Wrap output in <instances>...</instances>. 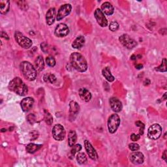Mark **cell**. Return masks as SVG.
I'll return each instance as SVG.
<instances>
[{
  "mask_svg": "<svg viewBox=\"0 0 167 167\" xmlns=\"http://www.w3.org/2000/svg\"><path fill=\"white\" fill-rule=\"evenodd\" d=\"M70 63L77 71L84 73L88 69V63L83 55L78 52H73L70 55Z\"/></svg>",
  "mask_w": 167,
  "mask_h": 167,
  "instance_id": "obj_1",
  "label": "cell"
},
{
  "mask_svg": "<svg viewBox=\"0 0 167 167\" xmlns=\"http://www.w3.org/2000/svg\"><path fill=\"white\" fill-rule=\"evenodd\" d=\"M9 89L21 96H25L28 92V86L19 77H16L11 80L9 84Z\"/></svg>",
  "mask_w": 167,
  "mask_h": 167,
  "instance_id": "obj_2",
  "label": "cell"
},
{
  "mask_svg": "<svg viewBox=\"0 0 167 167\" xmlns=\"http://www.w3.org/2000/svg\"><path fill=\"white\" fill-rule=\"evenodd\" d=\"M22 75L28 81H33L37 78V70L28 61H23L20 64Z\"/></svg>",
  "mask_w": 167,
  "mask_h": 167,
  "instance_id": "obj_3",
  "label": "cell"
},
{
  "mask_svg": "<svg viewBox=\"0 0 167 167\" xmlns=\"http://www.w3.org/2000/svg\"><path fill=\"white\" fill-rule=\"evenodd\" d=\"M15 38L17 43L24 49H28L32 46L33 42L30 39L24 36L21 32L16 31L15 33Z\"/></svg>",
  "mask_w": 167,
  "mask_h": 167,
  "instance_id": "obj_4",
  "label": "cell"
},
{
  "mask_svg": "<svg viewBox=\"0 0 167 167\" xmlns=\"http://www.w3.org/2000/svg\"><path fill=\"white\" fill-rule=\"evenodd\" d=\"M120 116L116 114H114L111 115L108 120V129L110 133H114L116 132L117 128L119 127L120 125Z\"/></svg>",
  "mask_w": 167,
  "mask_h": 167,
  "instance_id": "obj_5",
  "label": "cell"
},
{
  "mask_svg": "<svg viewBox=\"0 0 167 167\" xmlns=\"http://www.w3.org/2000/svg\"><path fill=\"white\" fill-rule=\"evenodd\" d=\"M162 134V127L159 124L155 123L148 129L147 136L152 140H157L160 138Z\"/></svg>",
  "mask_w": 167,
  "mask_h": 167,
  "instance_id": "obj_6",
  "label": "cell"
},
{
  "mask_svg": "<svg viewBox=\"0 0 167 167\" xmlns=\"http://www.w3.org/2000/svg\"><path fill=\"white\" fill-rule=\"evenodd\" d=\"M52 133L54 138L58 141L64 140L66 134L64 127L60 124H56L54 126Z\"/></svg>",
  "mask_w": 167,
  "mask_h": 167,
  "instance_id": "obj_7",
  "label": "cell"
},
{
  "mask_svg": "<svg viewBox=\"0 0 167 167\" xmlns=\"http://www.w3.org/2000/svg\"><path fill=\"white\" fill-rule=\"evenodd\" d=\"M119 41L127 49H132L137 45V42L127 34H123L119 37Z\"/></svg>",
  "mask_w": 167,
  "mask_h": 167,
  "instance_id": "obj_8",
  "label": "cell"
},
{
  "mask_svg": "<svg viewBox=\"0 0 167 167\" xmlns=\"http://www.w3.org/2000/svg\"><path fill=\"white\" fill-rule=\"evenodd\" d=\"M72 10V6L70 4H64L59 7L58 14L56 16V19L58 21L62 20L63 18L69 15Z\"/></svg>",
  "mask_w": 167,
  "mask_h": 167,
  "instance_id": "obj_9",
  "label": "cell"
},
{
  "mask_svg": "<svg viewBox=\"0 0 167 167\" xmlns=\"http://www.w3.org/2000/svg\"><path fill=\"white\" fill-rule=\"evenodd\" d=\"M69 33V29L65 24H59L55 29L54 34L58 37H64Z\"/></svg>",
  "mask_w": 167,
  "mask_h": 167,
  "instance_id": "obj_10",
  "label": "cell"
},
{
  "mask_svg": "<svg viewBox=\"0 0 167 167\" xmlns=\"http://www.w3.org/2000/svg\"><path fill=\"white\" fill-rule=\"evenodd\" d=\"M94 16L97 22L100 26L104 28L108 26V21L106 17L104 16V14L103 13L102 11L100 9H97L95 11Z\"/></svg>",
  "mask_w": 167,
  "mask_h": 167,
  "instance_id": "obj_11",
  "label": "cell"
},
{
  "mask_svg": "<svg viewBox=\"0 0 167 167\" xmlns=\"http://www.w3.org/2000/svg\"><path fill=\"white\" fill-rule=\"evenodd\" d=\"M80 111V106L78 104L74 101H71L69 103V119L71 121H74Z\"/></svg>",
  "mask_w": 167,
  "mask_h": 167,
  "instance_id": "obj_12",
  "label": "cell"
},
{
  "mask_svg": "<svg viewBox=\"0 0 167 167\" xmlns=\"http://www.w3.org/2000/svg\"><path fill=\"white\" fill-rule=\"evenodd\" d=\"M129 159L132 163L134 165H140L143 163L144 157L143 153L136 151L130 155Z\"/></svg>",
  "mask_w": 167,
  "mask_h": 167,
  "instance_id": "obj_13",
  "label": "cell"
},
{
  "mask_svg": "<svg viewBox=\"0 0 167 167\" xmlns=\"http://www.w3.org/2000/svg\"><path fill=\"white\" fill-rule=\"evenodd\" d=\"M84 146L87 152V153L89 156L90 158L92 160H97L98 159V155L97 153L96 150L94 149V147H93L91 144L88 140L84 141Z\"/></svg>",
  "mask_w": 167,
  "mask_h": 167,
  "instance_id": "obj_14",
  "label": "cell"
},
{
  "mask_svg": "<svg viewBox=\"0 0 167 167\" xmlns=\"http://www.w3.org/2000/svg\"><path fill=\"white\" fill-rule=\"evenodd\" d=\"M34 104V99L32 97H28L24 98L20 103L21 108L24 112H28L29 110L32 108Z\"/></svg>",
  "mask_w": 167,
  "mask_h": 167,
  "instance_id": "obj_15",
  "label": "cell"
},
{
  "mask_svg": "<svg viewBox=\"0 0 167 167\" xmlns=\"http://www.w3.org/2000/svg\"><path fill=\"white\" fill-rule=\"evenodd\" d=\"M110 106L112 110L115 112H120L122 110V103L116 97H112L109 100Z\"/></svg>",
  "mask_w": 167,
  "mask_h": 167,
  "instance_id": "obj_16",
  "label": "cell"
},
{
  "mask_svg": "<svg viewBox=\"0 0 167 167\" xmlns=\"http://www.w3.org/2000/svg\"><path fill=\"white\" fill-rule=\"evenodd\" d=\"M101 11L103 13L108 16H110L114 14V9L112 5L109 2H104L101 5Z\"/></svg>",
  "mask_w": 167,
  "mask_h": 167,
  "instance_id": "obj_17",
  "label": "cell"
},
{
  "mask_svg": "<svg viewBox=\"0 0 167 167\" xmlns=\"http://www.w3.org/2000/svg\"><path fill=\"white\" fill-rule=\"evenodd\" d=\"M55 18V9L54 8H51L46 14V24L48 26H51L54 23Z\"/></svg>",
  "mask_w": 167,
  "mask_h": 167,
  "instance_id": "obj_18",
  "label": "cell"
},
{
  "mask_svg": "<svg viewBox=\"0 0 167 167\" xmlns=\"http://www.w3.org/2000/svg\"><path fill=\"white\" fill-rule=\"evenodd\" d=\"M78 94L80 97L85 102H89L91 99V94L89 90L86 88H82L78 91Z\"/></svg>",
  "mask_w": 167,
  "mask_h": 167,
  "instance_id": "obj_19",
  "label": "cell"
},
{
  "mask_svg": "<svg viewBox=\"0 0 167 167\" xmlns=\"http://www.w3.org/2000/svg\"><path fill=\"white\" fill-rule=\"evenodd\" d=\"M85 43V37L82 35L77 37L72 43V47L75 49L81 48Z\"/></svg>",
  "mask_w": 167,
  "mask_h": 167,
  "instance_id": "obj_20",
  "label": "cell"
},
{
  "mask_svg": "<svg viewBox=\"0 0 167 167\" xmlns=\"http://www.w3.org/2000/svg\"><path fill=\"white\" fill-rule=\"evenodd\" d=\"M10 9V2L7 0L0 1V13L2 15L7 13Z\"/></svg>",
  "mask_w": 167,
  "mask_h": 167,
  "instance_id": "obj_21",
  "label": "cell"
},
{
  "mask_svg": "<svg viewBox=\"0 0 167 167\" xmlns=\"http://www.w3.org/2000/svg\"><path fill=\"white\" fill-rule=\"evenodd\" d=\"M77 140V135L75 131L71 130L69 134H68V144L71 147H73L75 144Z\"/></svg>",
  "mask_w": 167,
  "mask_h": 167,
  "instance_id": "obj_22",
  "label": "cell"
},
{
  "mask_svg": "<svg viewBox=\"0 0 167 167\" xmlns=\"http://www.w3.org/2000/svg\"><path fill=\"white\" fill-rule=\"evenodd\" d=\"M35 68L36 70H37L38 71L41 72L45 68V62L44 59H43L42 57L39 55L37 58H36L35 61Z\"/></svg>",
  "mask_w": 167,
  "mask_h": 167,
  "instance_id": "obj_23",
  "label": "cell"
},
{
  "mask_svg": "<svg viewBox=\"0 0 167 167\" xmlns=\"http://www.w3.org/2000/svg\"><path fill=\"white\" fill-rule=\"evenodd\" d=\"M102 75L103 76L106 78L107 80H108V82H112L115 80V78L114 76H112V74H111L110 70L108 67H105L102 70Z\"/></svg>",
  "mask_w": 167,
  "mask_h": 167,
  "instance_id": "obj_24",
  "label": "cell"
},
{
  "mask_svg": "<svg viewBox=\"0 0 167 167\" xmlns=\"http://www.w3.org/2000/svg\"><path fill=\"white\" fill-rule=\"evenodd\" d=\"M42 145L37 144L34 143H30L26 146V151L29 153H34L37 151H38L41 147Z\"/></svg>",
  "mask_w": 167,
  "mask_h": 167,
  "instance_id": "obj_25",
  "label": "cell"
},
{
  "mask_svg": "<svg viewBox=\"0 0 167 167\" xmlns=\"http://www.w3.org/2000/svg\"><path fill=\"white\" fill-rule=\"evenodd\" d=\"M77 160L79 164L83 165L87 162V157L84 153H78L77 156Z\"/></svg>",
  "mask_w": 167,
  "mask_h": 167,
  "instance_id": "obj_26",
  "label": "cell"
},
{
  "mask_svg": "<svg viewBox=\"0 0 167 167\" xmlns=\"http://www.w3.org/2000/svg\"><path fill=\"white\" fill-rule=\"evenodd\" d=\"M44 120L46 124L48 125H51L53 123V117L50 112L48 111L45 110V115H44Z\"/></svg>",
  "mask_w": 167,
  "mask_h": 167,
  "instance_id": "obj_27",
  "label": "cell"
},
{
  "mask_svg": "<svg viewBox=\"0 0 167 167\" xmlns=\"http://www.w3.org/2000/svg\"><path fill=\"white\" fill-rule=\"evenodd\" d=\"M156 71H159V72H161V73L166 72V59L165 58L163 59L162 63L161 64H160V65L156 68Z\"/></svg>",
  "mask_w": 167,
  "mask_h": 167,
  "instance_id": "obj_28",
  "label": "cell"
},
{
  "mask_svg": "<svg viewBox=\"0 0 167 167\" xmlns=\"http://www.w3.org/2000/svg\"><path fill=\"white\" fill-rule=\"evenodd\" d=\"M18 7L23 11H27L28 9V5L25 1H18L16 2Z\"/></svg>",
  "mask_w": 167,
  "mask_h": 167,
  "instance_id": "obj_29",
  "label": "cell"
},
{
  "mask_svg": "<svg viewBox=\"0 0 167 167\" xmlns=\"http://www.w3.org/2000/svg\"><path fill=\"white\" fill-rule=\"evenodd\" d=\"M81 150H82V146L80 144L74 145L71 149V153L73 156H74L77 152H79Z\"/></svg>",
  "mask_w": 167,
  "mask_h": 167,
  "instance_id": "obj_30",
  "label": "cell"
},
{
  "mask_svg": "<svg viewBox=\"0 0 167 167\" xmlns=\"http://www.w3.org/2000/svg\"><path fill=\"white\" fill-rule=\"evenodd\" d=\"M46 64L50 67H54L55 65V60L54 57L52 56H48L46 58Z\"/></svg>",
  "mask_w": 167,
  "mask_h": 167,
  "instance_id": "obj_31",
  "label": "cell"
},
{
  "mask_svg": "<svg viewBox=\"0 0 167 167\" xmlns=\"http://www.w3.org/2000/svg\"><path fill=\"white\" fill-rule=\"evenodd\" d=\"M119 27H120L119 24L116 21H114L110 23L109 29L110 31H112V32H116V31L119 29Z\"/></svg>",
  "mask_w": 167,
  "mask_h": 167,
  "instance_id": "obj_32",
  "label": "cell"
},
{
  "mask_svg": "<svg viewBox=\"0 0 167 167\" xmlns=\"http://www.w3.org/2000/svg\"><path fill=\"white\" fill-rule=\"evenodd\" d=\"M27 120L31 125H33L36 121V117L34 114H30L27 116Z\"/></svg>",
  "mask_w": 167,
  "mask_h": 167,
  "instance_id": "obj_33",
  "label": "cell"
},
{
  "mask_svg": "<svg viewBox=\"0 0 167 167\" xmlns=\"http://www.w3.org/2000/svg\"><path fill=\"white\" fill-rule=\"evenodd\" d=\"M129 149L131 150V151L136 152V151H138L139 150L140 146L137 143H131V144H130L129 145Z\"/></svg>",
  "mask_w": 167,
  "mask_h": 167,
  "instance_id": "obj_34",
  "label": "cell"
},
{
  "mask_svg": "<svg viewBox=\"0 0 167 167\" xmlns=\"http://www.w3.org/2000/svg\"><path fill=\"white\" fill-rule=\"evenodd\" d=\"M140 138V134H136L134 133H133L131 135V140L132 141H134V142H136V141H138Z\"/></svg>",
  "mask_w": 167,
  "mask_h": 167,
  "instance_id": "obj_35",
  "label": "cell"
},
{
  "mask_svg": "<svg viewBox=\"0 0 167 167\" xmlns=\"http://www.w3.org/2000/svg\"><path fill=\"white\" fill-rule=\"evenodd\" d=\"M48 80L50 81L51 83L53 84L55 81H56V77H55L54 75H52V74H51V75H48Z\"/></svg>",
  "mask_w": 167,
  "mask_h": 167,
  "instance_id": "obj_36",
  "label": "cell"
},
{
  "mask_svg": "<svg viewBox=\"0 0 167 167\" xmlns=\"http://www.w3.org/2000/svg\"><path fill=\"white\" fill-rule=\"evenodd\" d=\"M41 46L42 51L44 52L45 53H46L47 51H48V45L46 44V42L42 43V44L41 45Z\"/></svg>",
  "mask_w": 167,
  "mask_h": 167,
  "instance_id": "obj_37",
  "label": "cell"
},
{
  "mask_svg": "<svg viewBox=\"0 0 167 167\" xmlns=\"http://www.w3.org/2000/svg\"><path fill=\"white\" fill-rule=\"evenodd\" d=\"M135 124H136V125H137L138 127H140V128H141V127H145V125H144V123H142V122H141L140 121H137V122L135 123Z\"/></svg>",
  "mask_w": 167,
  "mask_h": 167,
  "instance_id": "obj_38",
  "label": "cell"
},
{
  "mask_svg": "<svg viewBox=\"0 0 167 167\" xmlns=\"http://www.w3.org/2000/svg\"><path fill=\"white\" fill-rule=\"evenodd\" d=\"M31 134H32V135H33V136H31V137H32H32H34V139L35 140L38 137V134H38L37 132L35 131H32V133H31Z\"/></svg>",
  "mask_w": 167,
  "mask_h": 167,
  "instance_id": "obj_39",
  "label": "cell"
},
{
  "mask_svg": "<svg viewBox=\"0 0 167 167\" xmlns=\"http://www.w3.org/2000/svg\"><path fill=\"white\" fill-rule=\"evenodd\" d=\"M166 152H167V151L165 150V152H163V153L162 155V159L163 160H165L166 162H167V154H166Z\"/></svg>",
  "mask_w": 167,
  "mask_h": 167,
  "instance_id": "obj_40",
  "label": "cell"
},
{
  "mask_svg": "<svg viewBox=\"0 0 167 167\" xmlns=\"http://www.w3.org/2000/svg\"><path fill=\"white\" fill-rule=\"evenodd\" d=\"M2 37L5 38V39H7V40H9V36L7 35V33H5V32H2Z\"/></svg>",
  "mask_w": 167,
  "mask_h": 167,
  "instance_id": "obj_41",
  "label": "cell"
},
{
  "mask_svg": "<svg viewBox=\"0 0 167 167\" xmlns=\"http://www.w3.org/2000/svg\"><path fill=\"white\" fill-rule=\"evenodd\" d=\"M135 67L137 68V69H142V68H143V65H142V64H138V65H136Z\"/></svg>",
  "mask_w": 167,
  "mask_h": 167,
  "instance_id": "obj_42",
  "label": "cell"
},
{
  "mask_svg": "<svg viewBox=\"0 0 167 167\" xmlns=\"http://www.w3.org/2000/svg\"><path fill=\"white\" fill-rule=\"evenodd\" d=\"M146 83H147L146 86H147V85H149V84H150V80L149 79H147V78L146 80H145V81L144 82V84H145Z\"/></svg>",
  "mask_w": 167,
  "mask_h": 167,
  "instance_id": "obj_43",
  "label": "cell"
},
{
  "mask_svg": "<svg viewBox=\"0 0 167 167\" xmlns=\"http://www.w3.org/2000/svg\"><path fill=\"white\" fill-rule=\"evenodd\" d=\"M131 59H133V60H135L136 59V58H136V55H132V56H131Z\"/></svg>",
  "mask_w": 167,
  "mask_h": 167,
  "instance_id": "obj_44",
  "label": "cell"
},
{
  "mask_svg": "<svg viewBox=\"0 0 167 167\" xmlns=\"http://www.w3.org/2000/svg\"><path fill=\"white\" fill-rule=\"evenodd\" d=\"M166 93H165V94H164V95H163V99H164V100H166Z\"/></svg>",
  "mask_w": 167,
  "mask_h": 167,
  "instance_id": "obj_45",
  "label": "cell"
},
{
  "mask_svg": "<svg viewBox=\"0 0 167 167\" xmlns=\"http://www.w3.org/2000/svg\"><path fill=\"white\" fill-rule=\"evenodd\" d=\"M5 131H6V129H3L2 130V132H5Z\"/></svg>",
  "mask_w": 167,
  "mask_h": 167,
  "instance_id": "obj_46",
  "label": "cell"
}]
</instances>
